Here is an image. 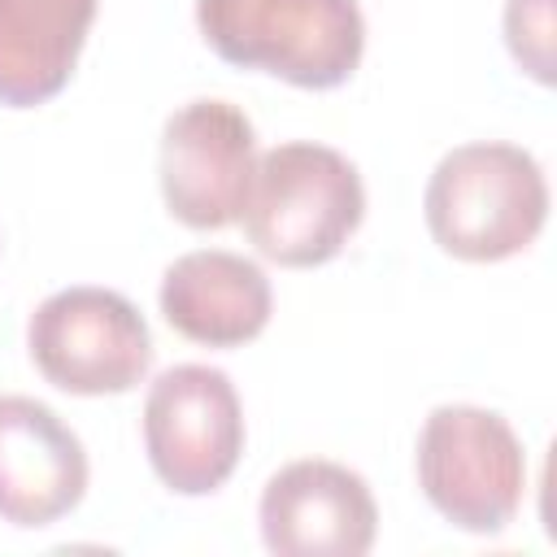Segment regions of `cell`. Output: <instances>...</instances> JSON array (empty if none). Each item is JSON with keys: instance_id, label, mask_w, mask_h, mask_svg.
<instances>
[{"instance_id": "1", "label": "cell", "mask_w": 557, "mask_h": 557, "mask_svg": "<svg viewBox=\"0 0 557 557\" xmlns=\"http://www.w3.org/2000/svg\"><path fill=\"white\" fill-rule=\"evenodd\" d=\"M361 218L366 187L357 165L344 152L309 139H292L257 157L239 213L252 248L292 270L339 257Z\"/></svg>"}, {"instance_id": "2", "label": "cell", "mask_w": 557, "mask_h": 557, "mask_svg": "<svg viewBox=\"0 0 557 557\" xmlns=\"http://www.w3.org/2000/svg\"><path fill=\"white\" fill-rule=\"evenodd\" d=\"M431 239L461 261L522 252L548 218L540 161L518 144H461L440 157L422 196Z\"/></svg>"}, {"instance_id": "3", "label": "cell", "mask_w": 557, "mask_h": 557, "mask_svg": "<svg viewBox=\"0 0 557 557\" xmlns=\"http://www.w3.org/2000/svg\"><path fill=\"white\" fill-rule=\"evenodd\" d=\"M196 26L222 61L309 91L348 83L366 48L357 0H196Z\"/></svg>"}, {"instance_id": "4", "label": "cell", "mask_w": 557, "mask_h": 557, "mask_svg": "<svg viewBox=\"0 0 557 557\" xmlns=\"http://www.w3.org/2000/svg\"><path fill=\"white\" fill-rule=\"evenodd\" d=\"M418 487L453 527L496 535L522 509V440L492 409L440 405L418 431Z\"/></svg>"}, {"instance_id": "5", "label": "cell", "mask_w": 557, "mask_h": 557, "mask_svg": "<svg viewBox=\"0 0 557 557\" xmlns=\"http://www.w3.org/2000/svg\"><path fill=\"white\" fill-rule=\"evenodd\" d=\"M30 361L70 396L131 392L152 366V335L144 313L109 287L52 292L26 326Z\"/></svg>"}, {"instance_id": "6", "label": "cell", "mask_w": 557, "mask_h": 557, "mask_svg": "<svg viewBox=\"0 0 557 557\" xmlns=\"http://www.w3.org/2000/svg\"><path fill=\"white\" fill-rule=\"evenodd\" d=\"M144 448L170 492H218L244 453L235 383L213 366H170L144 400Z\"/></svg>"}, {"instance_id": "7", "label": "cell", "mask_w": 557, "mask_h": 557, "mask_svg": "<svg viewBox=\"0 0 557 557\" xmlns=\"http://www.w3.org/2000/svg\"><path fill=\"white\" fill-rule=\"evenodd\" d=\"M257 170V135L231 100H191L165 117L161 131V196L191 231H222L239 222Z\"/></svg>"}, {"instance_id": "8", "label": "cell", "mask_w": 557, "mask_h": 557, "mask_svg": "<svg viewBox=\"0 0 557 557\" xmlns=\"http://www.w3.org/2000/svg\"><path fill=\"white\" fill-rule=\"evenodd\" d=\"M261 540L278 557H361L379 535L370 483L339 461H292L261 492Z\"/></svg>"}, {"instance_id": "9", "label": "cell", "mask_w": 557, "mask_h": 557, "mask_svg": "<svg viewBox=\"0 0 557 557\" xmlns=\"http://www.w3.org/2000/svg\"><path fill=\"white\" fill-rule=\"evenodd\" d=\"M87 492V453L78 435L30 396H0V518L48 527Z\"/></svg>"}, {"instance_id": "10", "label": "cell", "mask_w": 557, "mask_h": 557, "mask_svg": "<svg viewBox=\"0 0 557 557\" xmlns=\"http://www.w3.org/2000/svg\"><path fill=\"white\" fill-rule=\"evenodd\" d=\"M274 292L257 261L222 248H200L178 257L161 274L165 322L205 348H239L257 339L270 322Z\"/></svg>"}, {"instance_id": "11", "label": "cell", "mask_w": 557, "mask_h": 557, "mask_svg": "<svg viewBox=\"0 0 557 557\" xmlns=\"http://www.w3.org/2000/svg\"><path fill=\"white\" fill-rule=\"evenodd\" d=\"M96 0H0V104L52 100L87 44Z\"/></svg>"}, {"instance_id": "12", "label": "cell", "mask_w": 557, "mask_h": 557, "mask_svg": "<svg viewBox=\"0 0 557 557\" xmlns=\"http://www.w3.org/2000/svg\"><path fill=\"white\" fill-rule=\"evenodd\" d=\"M553 4L548 0H509L505 4V39L518 65H527L540 83H553Z\"/></svg>"}]
</instances>
